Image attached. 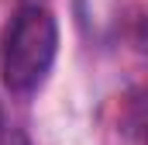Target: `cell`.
<instances>
[{"instance_id":"cell-1","label":"cell","mask_w":148,"mask_h":145,"mask_svg":"<svg viewBox=\"0 0 148 145\" xmlns=\"http://www.w3.org/2000/svg\"><path fill=\"white\" fill-rule=\"evenodd\" d=\"M59 52V24L52 10L45 7H24L7 24L0 41V76L3 86L17 97L35 93L52 72Z\"/></svg>"},{"instance_id":"cell-2","label":"cell","mask_w":148,"mask_h":145,"mask_svg":"<svg viewBox=\"0 0 148 145\" xmlns=\"http://www.w3.org/2000/svg\"><path fill=\"white\" fill-rule=\"evenodd\" d=\"M0 124H3V114H0Z\"/></svg>"}]
</instances>
